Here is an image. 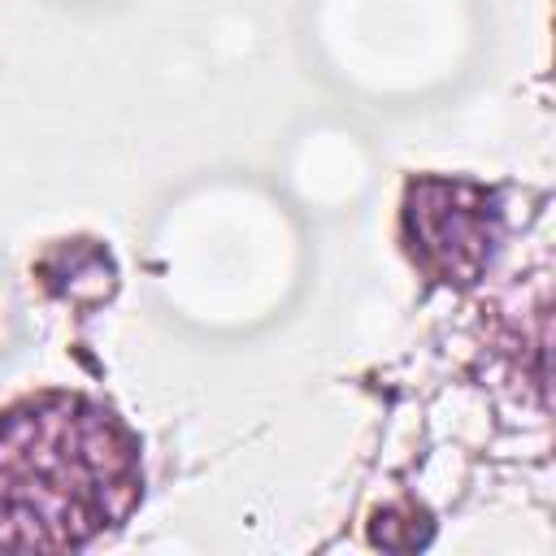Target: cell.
I'll return each instance as SVG.
<instances>
[{
    "label": "cell",
    "mask_w": 556,
    "mask_h": 556,
    "mask_svg": "<svg viewBox=\"0 0 556 556\" xmlns=\"http://www.w3.org/2000/svg\"><path fill=\"white\" fill-rule=\"evenodd\" d=\"M139 434L83 391L0 404V552H78L143 500Z\"/></svg>",
    "instance_id": "6da1fadb"
}]
</instances>
